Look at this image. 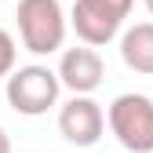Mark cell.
<instances>
[{"label":"cell","mask_w":153,"mask_h":153,"mask_svg":"<svg viewBox=\"0 0 153 153\" xmlns=\"http://www.w3.org/2000/svg\"><path fill=\"white\" fill-rule=\"evenodd\" d=\"M22 48L33 55H55L66 40V11L59 0H18L15 7Z\"/></svg>","instance_id":"obj_1"},{"label":"cell","mask_w":153,"mask_h":153,"mask_svg":"<svg viewBox=\"0 0 153 153\" xmlns=\"http://www.w3.org/2000/svg\"><path fill=\"white\" fill-rule=\"evenodd\" d=\"M106 124L128 153H153V99L149 95H117L106 109Z\"/></svg>","instance_id":"obj_2"},{"label":"cell","mask_w":153,"mask_h":153,"mask_svg":"<svg viewBox=\"0 0 153 153\" xmlns=\"http://www.w3.org/2000/svg\"><path fill=\"white\" fill-rule=\"evenodd\" d=\"M59 73L48 66H18L7 73V102L22 117H44L51 106H59Z\"/></svg>","instance_id":"obj_3"},{"label":"cell","mask_w":153,"mask_h":153,"mask_svg":"<svg viewBox=\"0 0 153 153\" xmlns=\"http://www.w3.org/2000/svg\"><path fill=\"white\" fill-rule=\"evenodd\" d=\"M131 4H135V0H76L69 22H73L76 36H80L84 44L106 48L113 36L120 33L124 18L131 15Z\"/></svg>","instance_id":"obj_4"},{"label":"cell","mask_w":153,"mask_h":153,"mask_svg":"<svg viewBox=\"0 0 153 153\" xmlns=\"http://www.w3.org/2000/svg\"><path fill=\"white\" fill-rule=\"evenodd\" d=\"M102 128H106V113L91 95H73L59 109V131L73 146H95L102 139Z\"/></svg>","instance_id":"obj_5"},{"label":"cell","mask_w":153,"mask_h":153,"mask_svg":"<svg viewBox=\"0 0 153 153\" xmlns=\"http://www.w3.org/2000/svg\"><path fill=\"white\" fill-rule=\"evenodd\" d=\"M59 84L69 88L73 95H91L95 88L102 84V76H106V66H102V55L95 51L91 44L84 48H69L62 51V59H59Z\"/></svg>","instance_id":"obj_6"},{"label":"cell","mask_w":153,"mask_h":153,"mask_svg":"<svg viewBox=\"0 0 153 153\" xmlns=\"http://www.w3.org/2000/svg\"><path fill=\"white\" fill-rule=\"evenodd\" d=\"M120 59L128 69L153 76V22H135L120 36Z\"/></svg>","instance_id":"obj_7"},{"label":"cell","mask_w":153,"mask_h":153,"mask_svg":"<svg viewBox=\"0 0 153 153\" xmlns=\"http://www.w3.org/2000/svg\"><path fill=\"white\" fill-rule=\"evenodd\" d=\"M15 59H18V48H15V36L7 29H0V76H7L15 69Z\"/></svg>","instance_id":"obj_8"},{"label":"cell","mask_w":153,"mask_h":153,"mask_svg":"<svg viewBox=\"0 0 153 153\" xmlns=\"http://www.w3.org/2000/svg\"><path fill=\"white\" fill-rule=\"evenodd\" d=\"M0 153H11V139H7L4 128H0Z\"/></svg>","instance_id":"obj_9"},{"label":"cell","mask_w":153,"mask_h":153,"mask_svg":"<svg viewBox=\"0 0 153 153\" xmlns=\"http://www.w3.org/2000/svg\"><path fill=\"white\" fill-rule=\"evenodd\" d=\"M142 4H146V11H149V15H153V0H142Z\"/></svg>","instance_id":"obj_10"}]
</instances>
